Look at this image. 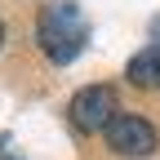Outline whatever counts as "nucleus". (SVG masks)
<instances>
[{
  "mask_svg": "<svg viewBox=\"0 0 160 160\" xmlns=\"http://www.w3.org/2000/svg\"><path fill=\"white\" fill-rule=\"evenodd\" d=\"M36 40H40V49H45L49 62H58V67L76 62L80 49H85V40H89V22L80 13V5H71V0L45 5L40 18H36Z\"/></svg>",
  "mask_w": 160,
  "mask_h": 160,
  "instance_id": "obj_1",
  "label": "nucleus"
},
{
  "mask_svg": "<svg viewBox=\"0 0 160 160\" xmlns=\"http://www.w3.org/2000/svg\"><path fill=\"white\" fill-rule=\"evenodd\" d=\"M116 111H120V102H116V89L111 85H85V89L71 98V107H67L71 125L80 133H102L111 120H116Z\"/></svg>",
  "mask_w": 160,
  "mask_h": 160,
  "instance_id": "obj_2",
  "label": "nucleus"
},
{
  "mask_svg": "<svg viewBox=\"0 0 160 160\" xmlns=\"http://www.w3.org/2000/svg\"><path fill=\"white\" fill-rule=\"evenodd\" d=\"M107 142H111L116 156L142 160V156L156 151V129H151V120H142V116H116L107 125Z\"/></svg>",
  "mask_w": 160,
  "mask_h": 160,
  "instance_id": "obj_3",
  "label": "nucleus"
},
{
  "mask_svg": "<svg viewBox=\"0 0 160 160\" xmlns=\"http://www.w3.org/2000/svg\"><path fill=\"white\" fill-rule=\"evenodd\" d=\"M125 76L133 80L138 89H160V45H147V49H138V53L129 58Z\"/></svg>",
  "mask_w": 160,
  "mask_h": 160,
  "instance_id": "obj_4",
  "label": "nucleus"
},
{
  "mask_svg": "<svg viewBox=\"0 0 160 160\" xmlns=\"http://www.w3.org/2000/svg\"><path fill=\"white\" fill-rule=\"evenodd\" d=\"M151 40L160 45V18H151Z\"/></svg>",
  "mask_w": 160,
  "mask_h": 160,
  "instance_id": "obj_5",
  "label": "nucleus"
},
{
  "mask_svg": "<svg viewBox=\"0 0 160 160\" xmlns=\"http://www.w3.org/2000/svg\"><path fill=\"white\" fill-rule=\"evenodd\" d=\"M0 49H5V22H0Z\"/></svg>",
  "mask_w": 160,
  "mask_h": 160,
  "instance_id": "obj_6",
  "label": "nucleus"
}]
</instances>
